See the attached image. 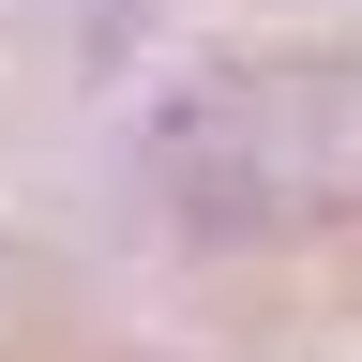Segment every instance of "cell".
Segmentation results:
<instances>
[{
  "instance_id": "cell-1",
  "label": "cell",
  "mask_w": 362,
  "mask_h": 362,
  "mask_svg": "<svg viewBox=\"0 0 362 362\" xmlns=\"http://www.w3.org/2000/svg\"><path fill=\"white\" fill-rule=\"evenodd\" d=\"M151 166L211 242L362 226V61H211L166 106Z\"/></svg>"
}]
</instances>
